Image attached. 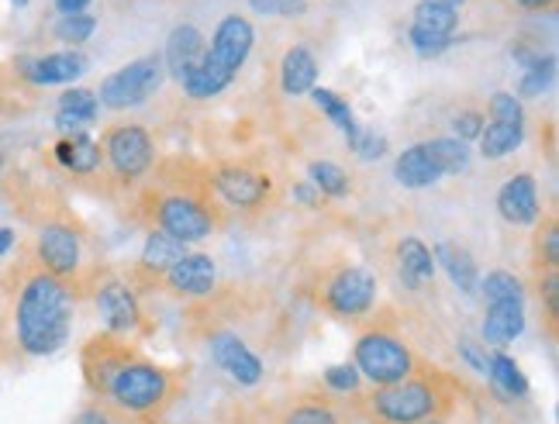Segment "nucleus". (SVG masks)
Segmentation results:
<instances>
[{"mask_svg": "<svg viewBox=\"0 0 559 424\" xmlns=\"http://www.w3.org/2000/svg\"><path fill=\"white\" fill-rule=\"evenodd\" d=\"M83 373L94 393L107 397L124 414H153L174 397V373L139 359L115 342V335L94 338L83 352Z\"/></svg>", "mask_w": 559, "mask_h": 424, "instance_id": "nucleus-1", "label": "nucleus"}, {"mask_svg": "<svg viewBox=\"0 0 559 424\" xmlns=\"http://www.w3.org/2000/svg\"><path fill=\"white\" fill-rule=\"evenodd\" d=\"M76 293L70 280H59L52 272L38 269L21 283L14 301V338L17 349L32 359L56 355L73 335Z\"/></svg>", "mask_w": 559, "mask_h": 424, "instance_id": "nucleus-2", "label": "nucleus"}, {"mask_svg": "<svg viewBox=\"0 0 559 424\" xmlns=\"http://www.w3.org/2000/svg\"><path fill=\"white\" fill-rule=\"evenodd\" d=\"M255 46V28L246 14H225L214 28L207 52L201 59V66L193 70L180 87L190 100H211L231 87V80L239 76L246 66V59Z\"/></svg>", "mask_w": 559, "mask_h": 424, "instance_id": "nucleus-3", "label": "nucleus"}, {"mask_svg": "<svg viewBox=\"0 0 559 424\" xmlns=\"http://www.w3.org/2000/svg\"><path fill=\"white\" fill-rule=\"evenodd\" d=\"M370 411L380 424H418L445 411V393L428 376H407L401 384L377 387Z\"/></svg>", "mask_w": 559, "mask_h": 424, "instance_id": "nucleus-4", "label": "nucleus"}, {"mask_svg": "<svg viewBox=\"0 0 559 424\" xmlns=\"http://www.w3.org/2000/svg\"><path fill=\"white\" fill-rule=\"evenodd\" d=\"M353 366L359 370L362 379H370L373 387H391V384H401V379H407V376H415L418 359L397 335L370 328V331H362L356 338Z\"/></svg>", "mask_w": 559, "mask_h": 424, "instance_id": "nucleus-5", "label": "nucleus"}, {"mask_svg": "<svg viewBox=\"0 0 559 424\" xmlns=\"http://www.w3.org/2000/svg\"><path fill=\"white\" fill-rule=\"evenodd\" d=\"M166 80L163 52H148L142 59H132L128 66L115 70L111 76H104L97 104L107 111H132L142 108L148 97H156Z\"/></svg>", "mask_w": 559, "mask_h": 424, "instance_id": "nucleus-6", "label": "nucleus"}, {"mask_svg": "<svg viewBox=\"0 0 559 424\" xmlns=\"http://www.w3.org/2000/svg\"><path fill=\"white\" fill-rule=\"evenodd\" d=\"M153 221H156L159 231L174 235L183 245H198V242L211 239L214 228H218L214 210L193 194H166V197H159L156 207H153Z\"/></svg>", "mask_w": 559, "mask_h": 424, "instance_id": "nucleus-7", "label": "nucleus"}, {"mask_svg": "<svg viewBox=\"0 0 559 424\" xmlns=\"http://www.w3.org/2000/svg\"><path fill=\"white\" fill-rule=\"evenodd\" d=\"M100 153L111 166V173L124 183L142 180L148 169L156 162V142L148 135L142 124H118L104 135Z\"/></svg>", "mask_w": 559, "mask_h": 424, "instance_id": "nucleus-8", "label": "nucleus"}, {"mask_svg": "<svg viewBox=\"0 0 559 424\" xmlns=\"http://www.w3.org/2000/svg\"><path fill=\"white\" fill-rule=\"evenodd\" d=\"M321 304L335 317H362L377 304V277L367 266H342L321 290Z\"/></svg>", "mask_w": 559, "mask_h": 424, "instance_id": "nucleus-9", "label": "nucleus"}, {"mask_svg": "<svg viewBox=\"0 0 559 424\" xmlns=\"http://www.w3.org/2000/svg\"><path fill=\"white\" fill-rule=\"evenodd\" d=\"M35 256H38V266L59 280L76 277L83 266L80 231L67 221H46L35 235Z\"/></svg>", "mask_w": 559, "mask_h": 424, "instance_id": "nucleus-10", "label": "nucleus"}, {"mask_svg": "<svg viewBox=\"0 0 559 424\" xmlns=\"http://www.w3.org/2000/svg\"><path fill=\"white\" fill-rule=\"evenodd\" d=\"M207 352L228 379H235L239 387H260L266 366L235 331H211L207 335Z\"/></svg>", "mask_w": 559, "mask_h": 424, "instance_id": "nucleus-11", "label": "nucleus"}, {"mask_svg": "<svg viewBox=\"0 0 559 424\" xmlns=\"http://www.w3.org/2000/svg\"><path fill=\"white\" fill-rule=\"evenodd\" d=\"M94 307L100 314L107 335H135L142 328V304H139L135 290L124 280L111 277V280L97 283Z\"/></svg>", "mask_w": 559, "mask_h": 424, "instance_id": "nucleus-12", "label": "nucleus"}, {"mask_svg": "<svg viewBox=\"0 0 559 424\" xmlns=\"http://www.w3.org/2000/svg\"><path fill=\"white\" fill-rule=\"evenodd\" d=\"M211 186L225 204L239 207V210H252V207L266 204L270 190H273L270 177L255 173V169H249V166H218L211 177Z\"/></svg>", "mask_w": 559, "mask_h": 424, "instance_id": "nucleus-13", "label": "nucleus"}, {"mask_svg": "<svg viewBox=\"0 0 559 424\" xmlns=\"http://www.w3.org/2000/svg\"><path fill=\"white\" fill-rule=\"evenodd\" d=\"M166 290L187 296V301H198V296H207L214 287H218V263L204 252H187L180 263H174L166 272Z\"/></svg>", "mask_w": 559, "mask_h": 424, "instance_id": "nucleus-14", "label": "nucleus"}, {"mask_svg": "<svg viewBox=\"0 0 559 424\" xmlns=\"http://www.w3.org/2000/svg\"><path fill=\"white\" fill-rule=\"evenodd\" d=\"M207 52V35L183 21L166 38V52H163V66H166V76H174L177 83H183L193 70L201 66V59Z\"/></svg>", "mask_w": 559, "mask_h": 424, "instance_id": "nucleus-15", "label": "nucleus"}, {"mask_svg": "<svg viewBox=\"0 0 559 424\" xmlns=\"http://www.w3.org/2000/svg\"><path fill=\"white\" fill-rule=\"evenodd\" d=\"M25 80L32 87H67V83L80 80L87 73V56L76 52V49H62V52H46V56H35L21 66Z\"/></svg>", "mask_w": 559, "mask_h": 424, "instance_id": "nucleus-16", "label": "nucleus"}, {"mask_svg": "<svg viewBox=\"0 0 559 424\" xmlns=\"http://www.w3.org/2000/svg\"><path fill=\"white\" fill-rule=\"evenodd\" d=\"M498 215L508 225H535L543 215L539 204V183H535L532 173H519L511 177L501 190H498Z\"/></svg>", "mask_w": 559, "mask_h": 424, "instance_id": "nucleus-17", "label": "nucleus"}, {"mask_svg": "<svg viewBox=\"0 0 559 424\" xmlns=\"http://www.w3.org/2000/svg\"><path fill=\"white\" fill-rule=\"evenodd\" d=\"M318 87V59L308 46H290L280 59V90L287 97H308Z\"/></svg>", "mask_w": 559, "mask_h": 424, "instance_id": "nucleus-18", "label": "nucleus"}, {"mask_svg": "<svg viewBox=\"0 0 559 424\" xmlns=\"http://www.w3.org/2000/svg\"><path fill=\"white\" fill-rule=\"evenodd\" d=\"M100 114V104L97 94L87 87H70L67 94H59L56 104V129L67 132V135H80L83 129H91Z\"/></svg>", "mask_w": 559, "mask_h": 424, "instance_id": "nucleus-19", "label": "nucleus"}, {"mask_svg": "<svg viewBox=\"0 0 559 424\" xmlns=\"http://www.w3.org/2000/svg\"><path fill=\"white\" fill-rule=\"evenodd\" d=\"M394 180L401 186H407V190H425V186H432V183L442 180V169L432 159V153H428V145L415 142L394 159Z\"/></svg>", "mask_w": 559, "mask_h": 424, "instance_id": "nucleus-20", "label": "nucleus"}, {"mask_svg": "<svg viewBox=\"0 0 559 424\" xmlns=\"http://www.w3.org/2000/svg\"><path fill=\"white\" fill-rule=\"evenodd\" d=\"M397 277L407 290H421L432 283L436 259H432V249H428L421 239L407 235L397 242Z\"/></svg>", "mask_w": 559, "mask_h": 424, "instance_id": "nucleus-21", "label": "nucleus"}, {"mask_svg": "<svg viewBox=\"0 0 559 424\" xmlns=\"http://www.w3.org/2000/svg\"><path fill=\"white\" fill-rule=\"evenodd\" d=\"M525 331V304L522 301H504V304H487V317H484V346L501 349L508 342H514Z\"/></svg>", "mask_w": 559, "mask_h": 424, "instance_id": "nucleus-22", "label": "nucleus"}, {"mask_svg": "<svg viewBox=\"0 0 559 424\" xmlns=\"http://www.w3.org/2000/svg\"><path fill=\"white\" fill-rule=\"evenodd\" d=\"M56 162L62 169H70L73 177H94L100 162H104V153H100V142H94L87 132L80 135H62L56 142Z\"/></svg>", "mask_w": 559, "mask_h": 424, "instance_id": "nucleus-23", "label": "nucleus"}, {"mask_svg": "<svg viewBox=\"0 0 559 424\" xmlns=\"http://www.w3.org/2000/svg\"><path fill=\"white\" fill-rule=\"evenodd\" d=\"M432 259H436V266L445 269V277L453 280L456 290H463V293H477V287H480L477 263H473V256H469V252H466L460 242H439L436 252H432Z\"/></svg>", "mask_w": 559, "mask_h": 424, "instance_id": "nucleus-24", "label": "nucleus"}, {"mask_svg": "<svg viewBox=\"0 0 559 424\" xmlns=\"http://www.w3.org/2000/svg\"><path fill=\"white\" fill-rule=\"evenodd\" d=\"M187 256V245L177 242L174 235H166V231L153 228L145 235V245H142V256H139V266L142 272H148V277H163V272L180 263Z\"/></svg>", "mask_w": 559, "mask_h": 424, "instance_id": "nucleus-25", "label": "nucleus"}, {"mask_svg": "<svg viewBox=\"0 0 559 424\" xmlns=\"http://www.w3.org/2000/svg\"><path fill=\"white\" fill-rule=\"evenodd\" d=\"M477 142H480L484 159H490V162L508 159L511 153H519L525 142V121H490V124H484Z\"/></svg>", "mask_w": 559, "mask_h": 424, "instance_id": "nucleus-26", "label": "nucleus"}, {"mask_svg": "<svg viewBox=\"0 0 559 424\" xmlns=\"http://www.w3.org/2000/svg\"><path fill=\"white\" fill-rule=\"evenodd\" d=\"M308 97L314 100V108H318L321 114H325L342 135H346V142H349V148H353L356 138H359V132H362V124L356 121L353 104H349L346 97H338L335 90H329V87H314Z\"/></svg>", "mask_w": 559, "mask_h": 424, "instance_id": "nucleus-27", "label": "nucleus"}, {"mask_svg": "<svg viewBox=\"0 0 559 424\" xmlns=\"http://www.w3.org/2000/svg\"><path fill=\"white\" fill-rule=\"evenodd\" d=\"M487 379H490V387L498 390L504 400H522V397H528V379H525L522 366L514 363L508 352H490Z\"/></svg>", "mask_w": 559, "mask_h": 424, "instance_id": "nucleus-28", "label": "nucleus"}, {"mask_svg": "<svg viewBox=\"0 0 559 424\" xmlns=\"http://www.w3.org/2000/svg\"><path fill=\"white\" fill-rule=\"evenodd\" d=\"M412 28L428 32V35H456L460 11L439 4V0H418L412 14Z\"/></svg>", "mask_w": 559, "mask_h": 424, "instance_id": "nucleus-29", "label": "nucleus"}, {"mask_svg": "<svg viewBox=\"0 0 559 424\" xmlns=\"http://www.w3.org/2000/svg\"><path fill=\"white\" fill-rule=\"evenodd\" d=\"M308 183L318 190L321 197H332V201L349 197V190H353L346 169L335 166V162H329V159H314V162L308 166Z\"/></svg>", "mask_w": 559, "mask_h": 424, "instance_id": "nucleus-30", "label": "nucleus"}, {"mask_svg": "<svg viewBox=\"0 0 559 424\" xmlns=\"http://www.w3.org/2000/svg\"><path fill=\"white\" fill-rule=\"evenodd\" d=\"M477 290L484 293V301H487V304H504V301H522V304H525V287H522V280L514 277V272H508V269H493V272H487Z\"/></svg>", "mask_w": 559, "mask_h": 424, "instance_id": "nucleus-31", "label": "nucleus"}, {"mask_svg": "<svg viewBox=\"0 0 559 424\" xmlns=\"http://www.w3.org/2000/svg\"><path fill=\"white\" fill-rule=\"evenodd\" d=\"M425 145H428V153H432V159L439 162L442 177L466 173V166H469V145L466 142H460V138H432Z\"/></svg>", "mask_w": 559, "mask_h": 424, "instance_id": "nucleus-32", "label": "nucleus"}, {"mask_svg": "<svg viewBox=\"0 0 559 424\" xmlns=\"http://www.w3.org/2000/svg\"><path fill=\"white\" fill-rule=\"evenodd\" d=\"M556 76V56H535L525 73H522V83H519V94L514 97H543L549 90V83Z\"/></svg>", "mask_w": 559, "mask_h": 424, "instance_id": "nucleus-33", "label": "nucleus"}, {"mask_svg": "<svg viewBox=\"0 0 559 424\" xmlns=\"http://www.w3.org/2000/svg\"><path fill=\"white\" fill-rule=\"evenodd\" d=\"M94 32H97V17L94 14H62L59 21H56V28H52V35L62 41V46H83V41H91L94 38Z\"/></svg>", "mask_w": 559, "mask_h": 424, "instance_id": "nucleus-34", "label": "nucleus"}, {"mask_svg": "<svg viewBox=\"0 0 559 424\" xmlns=\"http://www.w3.org/2000/svg\"><path fill=\"white\" fill-rule=\"evenodd\" d=\"M280 424H342L338 414L329 404H318V400H308V404H297L284 414Z\"/></svg>", "mask_w": 559, "mask_h": 424, "instance_id": "nucleus-35", "label": "nucleus"}, {"mask_svg": "<svg viewBox=\"0 0 559 424\" xmlns=\"http://www.w3.org/2000/svg\"><path fill=\"white\" fill-rule=\"evenodd\" d=\"M359 384H362V376H359V370L353 363H335V366L325 370V387L332 393H356Z\"/></svg>", "mask_w": 559, "mask_h": 424, "instance_id": "nucleus-36", "label": "nucleus"}, {"mask_svg": "<svg viewBox=\"0 0 559 424\" xmlns=\"http://www.w3.org/2000/svg\"><path fill=\"white\" fill-rule=\"evenodd\" d=\"M407 41H412V49L425 59L432 56H442L449 46H453V35H428V32H418V28H407Z\"/></svg>", "mask_w": 559, "mask_h": 424, "instance_id": "nucleus-37", "label": "nucleus"}, {"mask_svg": "<svg viewBox=\"0 0 559 424\" xmlns=\"http://www.w3.org/2000/svg\"><path fill=\"white\" fill-rule=\"evenodd\" d=\"M487 111H490L493 121H525L522 100L514 97V94H508V90H498V94H493L490 104H487Z\"/></svg>", "mask_w": 559, "mask_h": 424, "instance_id": "nucleus-38", "label": "nucleus"}, {"mask_svg": "<svg viewBox=\"0 0 559 424\" xmlns=\"http://www.w3.org/2000/svg\"><path fill=\"white\" fill-rule=\"evenodd\" d=\"M249 8L266 17H294V14H305L308 0H249Z\"/></svg>", "mask_w": 559, "mask_h": 424, "instance_id": "nucleus-39", "label": "nucleus"}, {"mask_svg": "<svg viewBox=\"0 0 559 424\" xmlns=\"http://www.w3.org/2000/svg\"><path fill=\"white\" fill-rule=\"evenodd\" d=\"M484 124H487V118L480 114V111H460L456 118H453V138H460V142H477L480 138V132H484Z\"/></svg>", "mask_w": 559, "mask_h": 424, "instance_id": "nucleus-40", "label": "nucleus"}, {"mask_svg": "<svg viewBox=\"0 0 559 424\" xmlns=\"http://www.w3.org/2000/svg\"><path fill=\"white\" fill-rule=\"evenodd\" d=\"M353 153H356L362 162H373V159H380V156L386 153V138L377 135V132H370V129H362L359 138H356V145H353Z\"/></svg>", "mask_w": 559, "mask_h": 424, "instance_id": "nucleus-41", "label": "nucleus"}, {"mask_svg": "<svg viewBox=\"0 0 559 424\" xmlns=\"http://www.w3.org/2000/svg\"><path fill=\"white\" fill-rule=\"evenodd\" d=\"M460 359H463V363L473 370V373H480V376H487V370H490V352H487V346H477V342H466V338H463V342H460Z\"/></svg>", "mask_w": 559, "mask_h": 424, "instance_id": "nucleus-42", "label": "nucleus"}, {"mask_svg": "<svg viewBox=\"0 0 559 424\" xmlns=\"http://www.w3.org/2000/svg\"><path fill=\"white\" fill-rule=\"evenodd\" d=\"M539 263L546 269L559 266V231H556V225H546V231L539 235Z\"/></svg>", "mask_w": 559, "mask_h": 424, "instance_id": "nucleus-43", "label": "nucleus"}, {"mask_svg": "<svg viewBox=\"0 0 559 424\" xmlns=\"http://www.w3.org/2000/svg\"><path fill=\"white\" fill-rule=\"evenodd\" d=\"M73 424H115V417L107 414L100 404H91V408H83V411L73 417Z\"/></svg>", "mask_w": 559, "mask_h": 424, "instance_id": "nucleus-44", "label": "nucleus"}, {"mask_svg": "<svg viewBox=\"0 0 559 424\" xmlns=\"http://www.w3.org/2000/svg\"><path fill=\"white\" fill-rule=\"evenodd\" d=\"M294 197H297L300 204H305V207H321V201H325V197H321V194H318V190H314L308 180L294 183Z\"/></svg>", "mask_w": 559, "mask_h": 424, "instance_id": "nucleus-45", "label": "nucleus"}, {"mask_svg": "<svg viewBox=\"0 0 559 424\" xmlns=\"http://www.w3.org/2000/svg\"><path fill=\"white\" fill-rule=\"evenodd\" d=\"M94 4V0H56V11H59V17L62 14H83Z\"/></svg>", "mask_w": 559, "mask_h": 424, "instance_id": "nucleus-46", "label": "nucleus"}, {"mask_svg": "<svg viewBox=\"0 0 559 424\" xmlns=\"http://www.w3.org/2000/svg\"><path fill=\"white\" fill-rule=\"evenodd\" d=\"M14 242H17V231L14 228H0V259H4L8 252L14 249Z\"/></svg>", "mask_w": 559, "mask_h": 424, "instance_id": "nucleus-47", "label": "nucleus"}, {"mask_svg": "<svg viewBox=\"0 0 559 424\" xmlns=\"http://www.w3.org/2000/svg\"><path fill=\"white\" fill-rule=\"evenodd\" d=\"M511 4H519L525 11H543V8H552L556 0H511Z\"/></svg>", "mask_w": 559, "mask_h": 424, "instance_id": "nucleus-48", "label": "nucleus"}, {"mask_svg": "<svg viewBox=\"0 0 559 424\" xmlns=\"http://www.w3.org/2000/svg\"><path fill=\"white\" fill-rule=\"evenodd\" d=\"M439 4H445V8H453V11H460L466 0H439Z\"/></svg>", "mask_w": 559, "mask_h": 424, "instance_id": "nucleus-49", "label": "nucleus"}, {"mask_svg": "<svg viewBox=\"0 0 559 424\" xmlns=\"http://www.w3.org/2000/svg\"><path fill=\"white\" fill-rule=\"evenodd\" d=\"M11 8H17V11H21V8H28V0H11Z\"/></svg>", "mask_w": 559, "mask_h": 424, "instance_id": "nucleus-50", "label": "nucleus"}, {"mask_svg": "<svg viewBox=\"0 0 559 424\" xmlns=\"http://www.w3.org/2000/svg\"><path fill=\"white\" fill-rule=\"evenodd\" d=\"M418 424H445L442 417H428V421H418Z\"/></svg>", "mask_w": 559, "mask_h": 424, "instance_id": "nucleus-51", "label": "nucleus"}]
</instances>
